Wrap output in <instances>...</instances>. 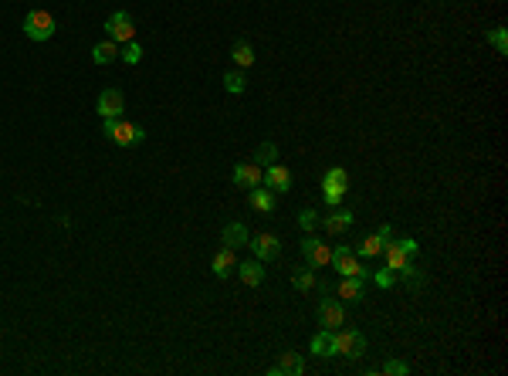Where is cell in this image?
<instances>
[{"instance_id": "11", "label": "cell", "mask_w": 508, "mask_h": 376, "mask_svg": "<svg viewBox=\"0 0 508 376\" xmlns=\"http://www.w3.org/2000/svg\"><path fill=\"white\" fill-rule=\"evenodd\" d=\"M261 183L271 194H288L291 190V170L282 166V163H271V166H265V180Z\"/></svg>"}, {"instance_id": "5", "label": "cell", "mask_w": 508, "mask_h": 376, "mask_svg": "<svg viewBox=\"0 0 508 376\" xmlns=\"http://www.w3.org/2000/svg\"><path fill=\"white\" fill-rule=\"evenodd\" d=\"M346 190H349V173L342 166L326 170V177H322V197H326V203L329 207H339L342 197H346Z\"/></svg>"}, {"instance_id": "20", "label": "cell", "mask_w": 508, "mask_h": 376, "mask_svg": "<svg viewBox=\"0 0 508 376\" xmlns=\"http://www.w3.org/2000/svg\"><path fill=\"white\" fill-rule=\"evenodd\" d=\"M115 58H119V45H115V41H99V45L92 48V62H95V65H112V62H115Z\"/></svg>"}, {"instance_id": "12", "label": "cell", "mask_w": 508, "mask_h": 376, "mask_svg": "<svg viewBox=\"0 0 508 376\" xmlns=\"http://www.w3.org/2000/svg\"><path fill=\"white\" fill-rule=\"evenodd\" d=\"M393 238V231H390V224H383L376 234H370V238H363V244H359V258H379L383 254V247H386V241Z\"/></svg>"}, {"instance_id": "30", "label": "cell", "mask_w": 508, "mask_h": 376, "mask_svg": "<svg viewBox=\"0 0 508 376\" xmlns=\"http://www.w3.org/2000/svg\"><path fill=\"white\" fill-rule=\"evenodd\" d=\"M119 58H122L126 65H139V62H143V48H139V41H129V45H126V51H122Z\"/></svg>"}, {"instance_id": "22", "label": "cell", "mask_w": 508, "mask_h": 376, "mask_svg": "<svg viewBox=\"0 0 508 376\" xmlns=\"http://www.w3.org/2000/svg\"><path fill=\"white\" fill-rule=\"evenodd\" d=\"M247 200H251V207H254L258 214H271V210H275V203H278V200H275V194H271V190H261V187H254Z\"/></svg>"}, {"instance_id": "29", "label": "cell", "mask_w": 508, "mask_h": 376, "mask_svg": "<svg viewBox=\"0 0 508 376\" xmlns=\"http://www.w3.org/2000/svg\"><path fill=\"white\" fill-rule=\"evenodd\" d=\"M376 373H383V376H407V373H410V366H407V363H400V359H386Z\"/></svg>"}, {"instance_id": "16", "label": "cell", "mask_w": 508, "mask_h": 376, "mask_svg": "<svg viewBox=\"0 0 508 376\" xmlns=\"http://www.w3.org/2000/svg\"><path fill=\"white\" fill-rule=\"evenodd\" d=\"M322 224H326V234H342V231H349L353 227V210H342V207H335L329 217H322Z\"/></svg>"}, {"instance_id": "27", "label": "cell", "mask_w": 508, "mask_h": 376, "mask_svg": "<svg viewBox=\"0 0 508 376\" xmlns=\"http://www.w3.org/2000/svg\"><path fill=\"white\" fill-rule=\"evenodd\" d=\"M244 85H247V78H244V71H227L224 75V89L231 92V95H241Z\"/></svg>"}, {"instance_id": "3", "label": "cell", "mask_w": 508, "mask_h": 376, "mask_svg": "<svg viewBox=\"0 0 508 376\" xmlns=\"http://www.w3.org/2000/svg\"><path fill=\"white\" fill-rule=\"evenodd\" d=\"M366 353V339L356 329H332V356H346V359H359Z\"/></svg>"}, {"instance_id": "1", "label": "cell", "mask_w": 508, "mask_h": 376, "mask_svg": "<svg viewBox=\"0 0 508 376\" xmlns=\"http://www.w3.org/2000/svg\"><path fill=\"white\" fill-rule=\"evenodd\" d=\"M102 133L109 136L115 146H139L146 133H143V126H136V122H126L122 115L119 119H102Z\"/></svg>"}, {"instance_id": "19", "label": "cell", "mask_w": 508, "mask_h": 376, "mask_svg": "<svg viewBox=\"0 0 508 376\" xmlns=\"http://www.w3.org/2000/svg\"><path fill=\"white\" fill-rule=\"evenodd\" d=\"M221 241H224V247H244V244L251 241V234H247V227H244L241 221H231L227 227H224V234H221Z\"/></svg>"}, {"instance_id": "2", "label": "cell", "mask_w": 508, "mask_h": 376, "mask_svg": "<svg viewBox=\"0 0 508 376\" xmlns=\"http://www.w3.org/2000/svg\"><path fill=\"white\" fill-rule=\"evenodd\" d=\"M420 244L414 241V238H403V241H386V247H383V258H386V268L390 271H397V275H403L407 268H410V258L417 254Z\"/></svg>"}, {"instance_id": "31", "label": "cell", "mask_w": 508, "mask_h": 376, "mask_svg": "<svg viewBox=\"0 0 508 376\" xmlns=\"http://www.w3.org/2000/svg\"><path fill=\"white\" fill-rule=\"evenodd\" d=\"M397 278H400V275H397V271H390V268H379V271L373 275V282L379 288H393V285H397Z\"/></svg>"}, {"instance_id": "6", "label": "cell", "mask_w": 508, "mask_h": 376, "mask_svg": "<svg viewBox=\"0 0 508 376\" xmlns=\"http://www.w3.org/2000/svg\"><path fill=\"white\" fill-rule=\"evenodd\" d=\"M329 265L335 268L342 278H366V275H370V271L363 268V261H359V254H353L349 247H335Z\"/></svg>"}, {"instance_id": "10", "label": "cell", "mask_w": 508, "mask_h": 376, "mask_svg": "<svg viewBox=\"0 0 508 376\" xmlns=\"http://www.w3.org/2000/svg\"><path fill=\"white\" fill-rule=\"evenodd\" d=\"M231 180H234V187H241V190H254V187H261L265 170H261L254 159H251V163H238L234 173H231Z\"/></svg>"}, {"instance_id": "9", "label": "cell", "mask_w": 508, "mask_h": 376, "mask_svg": "<svg viewBox=\"0 0 508 376\" xmlns=\"http://www.w3.org/2000/svg\"><path fill=\"white\" fill-rule=\"evenodd\" d=\"M302 254H305L309 268H326L332 261V247L322 241V238H315V234H309V238L302 241Z\"/></svg>"}, {"instance_id": "21", "label": "cell", "mask_w": 508, "mask_h": 376, "mask_svg": "<svg viewBox=\"0 0 508 376\" xmlns=\"http://www.w3.org/2000/svg\"><path fill=\"white\" fill-rule=\"evenodd\" d=\"M335 291L342 302H363V278H342Z\"/></svg>"}, {"instance_id": "18", "label": "cell", "mask_w": 508, "mask_h": 376, "mask_svg": "<svg viewBox=\"0 0 508 376\" xmlns=\"http://www.w3.org/2000/svg\"><path fill=\"white\" fill-rule=\"evenodd\" d=\"M234 271H238V278H241L247 288H258L265 282V265H261V261H241Z\"/></svg>"}, {"instance_id": "28", "label": "cell", "mask_w": 508, "mask_h": 376, "mask_svg": "<svg viewBox=\"0 0 508 376\" xmlns=\"http://www.w3.org/2000/svg\"><path fill=\"white\" fill-rule=\"evenodd\" d=\"M291 285L298 288V291H312L315 288V271H309V268L305 271H295L291 275Z\"/></svg>"}, {"instance_id": "25", "label": "cell", "mask_w": 508, "mask_h": 376, "mask_svg": "<svg viewBox=\"0 0 508 376\" xmlns=\"http://www.w3.org/2000/svg\"><path fill=\"white\" fill-rule=\"evenodd\" d=\"M488 45L495 48L498 55H508V31L505 27H491V31H488Z\"/></svg>"}, {"instance_id": "8", "label": "cell", "mask_w": 508, "mask_h": 376, "mask_svg": "<svg viewBox=\"0 0 508 376\" xmlns=\"http://www.w3.org/2000/svg\"><path fill=\"white\" fill-rule=\"evenodd\" d=\"M319 326L322 329H339V326H346V305L339 302V298H322L319 302Z\"/></svg>"}, {"instance_id": "26", "label": "cell", "mask_w": 508, "mask_h": 376, "mask_svg": "<svg viewBox=\"0 0 508 376\" xmlns=\"http://www.w3.org/2000/svg\"><path fill=\"white\" fill-rule=\"evenodd\" d=\"M275 159H278V146H275V143H261L258 153H254V163H258V166H271Z\"/></svg>"}, {"instance_id": "15", "label": "cell", "mask_w": 508, "mask_h": 376, "mask_svg": "<svg viewBox=\"0 0 508 376\" xmlns=\"http://www.w3.org/2000/svg\"><path fill=\"white\" fill-rule=\"evenodd\" d=\"M302 370H305V359L295 353V349H285V353H282V359H278V363L271 366V376H285V373L298 376Z\"/></svg>"}, {"instance_id": "17", "label": "cell", "mask_w": 508, "mask_h": 376, "mask_svg": "<svg viewBox=\"0 0 508 376\" xmlns=\"http://www.w3.org/2000/svg\"><path fill=\"white\" fill-rule=\"evenodd\" d=\"M210 268H214V275H217V278H227V275H234V268H238V254H234V247H221V251L214 254Z\"/></svg>"}, {"instance_id": "23", "label": "cell", "mask_w": 508, "mask_h": 376, "mask_svg": "<svg viewBox=\"0 0 508 376\" xmlns=\"http://www.w3.org/2000/svg\"><path fill=\"white\" fill-rule=\"evenodd\" d=\"M309 349H312L315 356H332V332H329V329H319L315 335H312Z\"/></svg>"}, {"instance_id": "13", "label": "cell", "mask_w": 508, "mask_h": 376, "mask_svg": "<svg viewBox=\"0 0 508 376\" xmlns=\"http://www.w3.org/2000/svg\"><path fill=\"white\" fill-rule=\"evenodd\" d=\"M99 115L102 119H119L122 115V109H126V99H122V92L119 89H106L102 95H99Z\"/></svg>"}, {"instance_id": "14", "label": "cell", "mask_w": 508, "mask_h": 376, "mask_svg": "<svg viewBox=\"0 0 508 376\" xmlns=\"http://www.w3.org/2000/svg\"><path fill=\"white\" fill-rule=\"evenodd\" d=\"M251 251H254L258 261H271V258L282 254V241H278L275 234H258V238L251 241Z\"/></svg>"}, {"instance_id": "24", "label": "cell", "mask_w": 508, "mask_h": 376, "mask_svg": "<svg viewBox=\"0 0 508 376\" xmlns=\"http://www.w3.org/2000/svg\"><path fill=\"white\" fill-rule=\"evenodd\" d=\"M231 58H234V62H238L241 68H251V65H254V51H251V45H247V41H238V45L231 48Z\"/></svg>"}, {"instance_id": "7", "label": "cell", "mask_w": 508, "mask_h": 376, "mask_svg": "<svg viewBox=\"0 0 508 376\" xmlns=\"http://www.w3.org/2000/svg\"><path fill=\"white\" fill-rule=\"evenodd\" d=\"M106 34H109L115 45H129V41H136L133 17H129L126 10H115V14H109V21H106Z\"/></svg>"}, {"instance_id": "4", "label": "cell", "mask_w": 508, "mask_h": 376, "mask_svg": "<svg viewBox=\"0 0 508 376\" xmlns=\"http://www.w3.org/2000/svg\"><path fill=\"white\" fill-rule=\"evenodd\" d=\"M55 14L51 10H41V7H34V10H27V17H24V34L31 38V41H48V38H55Z\"/></svg>"}, {"instance_id": "32", "label": "cell", "mask_w": 508, "mask_h": 376, "mask_svg": "<svg viewBox=\"0 0 508 376\" xmlns=\"http://www.w3.org/2000/svg\"><path fill=\"white\" fill-rule=\"evenodd\" d=\"M298 224H302L305 231H315V227L322 224V217H319V210H302V214H298Z\"/></svg>"}]
</instances>
